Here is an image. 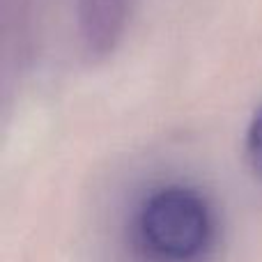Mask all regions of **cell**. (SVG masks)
<instances>
[{
  "label": "cell",
  "instance_id": "6da1fadb",
  "mask_svg": "<svg viewBox=\"0 0 262 262\" xmlns=\"http://www.w3.org/2000/svg\"><path fill=\"white\" fill-rule=\"evenodd\" d=\"M129 237L147 262H200L216 242V212L203 191L163 184L134 209Z\"/></svg>",
  "mask_w": 262,
  "mask_h": 262
},
{
  "label": "cell",
  "instance_id": "7a4b0ae2",
  "mask_svg": "<svg viewBox=\"0 0 262 262\" xmlns=\"http://www.w3.org/2000/svg\"><path fill=\"white\" fill-rule=\"evenodd\" d=\"M134 0H78L81 37L92 55L115 49L127 28Z\"/></svg>",
  "mask_w": 262,
  "mask_h": 262
},
{
  "label": "cell",
  "instance_id": "3957f363",
  "mask_svg": "<svg viewBox=\"0 0 262 262\" xmlns=\"http://www.w3.org/2000/svg\"><path fill=\"white\" fill-rule=\"evenodd\" d=\"M244 157L253 177L262 184V104L251 118L249 129L244 136Z\"/></svg>",
  "mask_w": 262,
  "mask_h": 262
}]
</instances>
